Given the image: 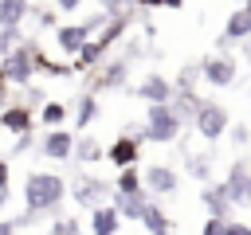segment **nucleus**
<instances>
[{
  "instance_id": "1",
  "label": "nucleus",
  "mask_w": 251,
  "mask_h": 235,
  "mask_svg": "<svg viewBox=\"0 0 251 235\" xmlns=\"http://www.w3.org/2000/svg\"><path fill=\"white\" fill-rule=\"evenodd\" d=\"M63 200H67V180L59 172H43V168L27 172V180H24V212H31L39 219V215L59 212Z\"/></svg>"
},
{
  "instance_id": "2",
  "label": "nucleus",
  "mask_w": 251,
  "mask_h": 235,
  "mask_svg": "<svg viewBox=\"0 0 251 235\" xmlns=\"http://www.w3.org/2000/svg\"><path fill=\"white\" fill-rule=\"evenodd\" d=\"M180 129H184V121H180V114L173 110V102L145 106V133H149V141H157V145H173V141L180 137Z\"/></svg>"
},
{
  "instance_id": "3",
  "label": "nucleus",
  "mask_w": 251,
  "mask_h": 235,
  "mask_svg": "<svg viewBox=\"0 0 251 235\" xmlns=\"http://www.w3.org/2000/svg\"><path fill=\"white\" fill-rule=\"evenodd\" d=\"M35 39H24L12 55L0 59V82L4 86H31V74H35Z\"/></svg>"
},
{
  "instance_id": "4",
  "label": "nucleus",
  "mask_w": 251,
  "mask_h": 235,
  "mask_svg": "<svg viewBox=\"0 0 251 235\" xmlns=\"http://www.w3.org/2000/svg\"><path fill=\"white\" fill-rule=\"evenodd\" d=\"M67 196L78 204V208H86V212H94L98 204H106V196H114V180H102V176H90V172H78L71 184H67Z\"/></svg>"
},
{
  "instance_id": "5",
  "label": "nucleus",
  "mask_w": 251,
  "mask_h": 235,
  "mask_svg": "<svg viewBox=\"0 0 251 235\" xmlns=\"http://www.w3.org/2000/svg\"><path fill=\"white\" fill-rule=\"evenodd\" d=\"M192 129H196L208 145H216L220 137H227V129H231V114H227L220 102H204L200 114L192 118Z\"/></svg>"
},
{
  "instance_id": "6",
  "label": "nucleus",
  "mask_w": 251,
  "mask_h": 235,
  "mask_svg": "<svg viewBox=\"0 0 251 235\" xmlns=\"http://www.w3.org/2000/svg\"><path fill=\"white\" fill-rule=\"evenodd\" d=\"M200 70H204V82H208V86H216V90H224V86H231V82L239 78L235 59H231L227 51H216V55L200 59Z\"/></svg>"
},
{
  "instance_id": "7",
  "label": "nucleus",
  "mask_w": 251,
  "mask_h": 235,
  "mask_svg": "<svg viewBox=\"0 0 251 235\" xmlns=\"http://www.w3.org/2000/svg\"><path fill=\"white\" fill-rule=\"evenodd\" d=\"M129 78V59H110V63H98L94 74H90V94L94 90H122Z\"/></svg>"
},
{
  "instance_id": "8",
  "label": "nucleus",
  "mask_w": 251,
  "mask_h": 235,
  "mask_svg": "<svg viewBox=\"0 0 251 235\" xmlns=\"http://www.w3.org/2000/svg\"><path fill=\"white\" fill-rule=\"evenodd\" d=\"M227 192H231V204H239V208H251V161H231V168H227Z\"/></svg>"
},
{
  "instance_id": "9",
  "label": "nucleus",
  "mask_w": 251,
  "mask_h": 235,
  "mask_svg": "<svg viewBox=\"0 0 251 235\" xmlns=\"http://www.w3.org/2000/svg\"><path fill=\"white\" fill-rule=\"evenodd\" d=\"M75 137H78V133H71L67 125H63V129H47L43 141H39V153H43L47 161H71V157H75Z\"/></svg>"
},
{
  "instance_id": "10",
  "label": "nucleus",
  "mask_w": 251,
  "mask_h": 235,
  "mask_svg": "<svg viewBox=\"0 0 251 235\" xmlns=\"http://www.w3.org/2000/svg\"><path fill=\"white\" fill-rule=\"evenodd\" d=\"M141 184H145L149 196H173V192L180 188V176H176V168H169V164H149V168L141 172Z\"/></svg>"
},
{
  "instance_id": "11",
  "label": "nucleus",
  "mask_w": 251,
  "mask_h": 235,
  "mask_svg": "<svg viewBox=\"0 0 251 235\" xmlns=\"http://www.w3.org/2000/svg\"><path fill=\"white\" fill-rule=\"evenodd\" d=\"M133 94H137L145 106H157V102H173V94H176V90H173V82H169L165 74L149 70V74L137 82V90H133Z\"/></svg>"
},
{
  "instance_id": "12",
  "label": "nucleus",
  "mask_w": 251,
  "mask_h": 235,
  "mask_svg": "<svg viewBox=\"0 0 251 235\" xmlns=\"http://www.w3.org/2000/svg\"><path fill=\"white\" fill-rule=\"evenodd\" d=\"M51 39H55V47H59L63 55H78V51L90 43V27H86V24H59Z\"/></svg>"
},
{
  "instance_id": "13",
  "label": "nucleus",
  "mask_w": 251,
  "mask_h": 235,
  "mask_svg": "<svg viewBox=\"0 0 251 235\" xmlns=\"http://www.w3.org/2000/svg\"><path fill=\"white\" fill-rule=\"evenodd\" d=\"M239 39H251V12H247V8H231L227 24H224V35L216 39V47L227 51V47L239 43Z\"/></svg>"
},
{
  "instance_id": "14",
  "label": "nucleus",
  "mask_w": 251,
  "mask_h": 235,
  "mask_svg": "<svg viewBox=\"0 0 251 235\" xmlns=\"http://www.w3.org/2000/svg\"><path fill=\"white\" fill-rule=\"evenodd\" d=\"M106 161H110L114 168H133V164L141 161V145H137L133 137L118 133V137L110 141V149H106Z\"/></svg>"
},
{
  "instance_id": "15",
  "label": "nucleus",
  "mask_w": 251,
  "mask_h": 235,
  "mask_svg": "<svg viewBox=\"0 0 251 235\" xmlns=\"http://www.w3.org/2000/svg\"><path fill=\"white\" fill-rule=\"evenodd\" d=\"M31 125H35V114H31V106H24V102H12V106H4L0 110V129L4 133H31Z\"/></svg>"
},
{
  "instance_id": "16",
  "label": "nucleus",
  "mask_w": 251,
  "mask_h": 235,
  "mask_svg": "<svg viewBox=\"0 0 251 235\" xmlns=\"http://www.w3.org/2000/svg\"><path fill=\"white\" fill-rule=\"evenodd\" d=\"M200 204L208 208V215H216V219H227V212H231V192H227V184L220 180H212V184H204V192H200Z\"/></svg>"
},
{
  "instance_id": "17",
  "label": "nucleus",
  "mask_w": 251,
  "mask_h": 235,
  "mask_svg": "<svg viewBox=\"0 0 251 235\" xmlns=\"http://www.w3.org/2000/svg\"><path fill=\"white\" fill-rule=\"evenodd\" d=\"M90 235H118L122 231V215H118V208L114 204H98L94 212H90V227H86Z\"/></svg>"
},
{
  "instance_id": "18",
  "label": "nucleus",
  "mask_w": 251,
  "mask_h": 235,
  "mask_svg": "<svg viewBox=\"0 0 251 235\" xmlns=\"http://www.w3.org/2000/svg\"><path fill=\"white\" fill-rule=\"evenodd\" d=\"M114 208H118L122 219H137L141 223V215L149 208V192H114Z\"/></svg>"
},
{
  "instance_id": "19",
  "label": "nucleus",
  "mask_w": 251,
  "mask_h": 235,
  "mask_svg": "<svg viewBox=\"0 0 251 235\" xmlns=\"http://www.w3.org/2000/svg\"><path fill=\"white\" fill-rule=\"evenodd\" d=\"M102 157H106V149H102V141L94 133H78L75 137V161L78 164H98Z\"/></svg>"
},
{
  "instance_id": "20",
  "label": "nucleus",
  "mask_w": 251,
  "mask_h": 235,
  "mask_svg": "<svg viewBox=\"0 0 251 235\" xmlns=\"http://www.w3.org/2000/svg\"><path fill=\"white\" fill-rule=\"evenodd\" d=\"M31 16V0H0V27H20Z\"/></svg>"
},
{
  "instance_id": "21",
  "label": "nucleus",
  "mask_w": 251,
  "mask_h": 235,
  "mask_svg": "<svg viewBox=\"0 0 251 235\" xmlns=\"http://www.w3.org/2000/svg\"><path fill=\"white\" fill-rule=\"evenodd\" d=\"M31 59H35V70H39V74H51V78H71V74H75V63H55V59H47L39 43H35V55H31Z\"/></svg>"
},
{
  "instance_id": "22",
  "label": "nucleus",
  "mask_w": 251,
  "mask_h": 235,
  "mask_svg": "<svg viewBox=\"0 0 251 235\" xmlns=\"http://www.w3.org/2000/svg\"><path fill=\"white\" fill-rule=\"evenodd\" d=\"M67 118H71V102H43V106H39V121H43L47 129H63Z\"/></svg>"
},
{
  "instance_id": "23",
  "label": "nucleus",
  "mask_w": 251,
  "mask_h": 235,
  "mask_svg": "<svg viewBox=\"0 0 251 235\" xmlns=\"http://www.w3.org/2000/svg\"><path fill=\"white\" fill-rule=\"evenodd\" d=\"M102 114V106L94 102V94L86 90L82 98H75V129H90V121Z\"/></svg>"
},
{
  "instance_id": "24",
  "label": "nucleus",
  "mask_w": 251,
  "mask_h": 235,
  "mask_svg": "<svg viewBox=\"0 0 251 235\" xmlns=\"http://www.w3.org/2000/svg\"><path fill=\"white\" fill-rule=\"evenodd\" d=\"M212 153H188L184 157V168H188V176L192 180H200V184H212Z\"/></svg>"
},
{
  "instance_id": "25",
  "label": "nucleus",
  "mask_w": 251,
  "mask_h": 235,
  "mask_svg": "<svg viewBox=\"0 0 251 235\" xmlns=\"http://www.w3.org/2000/svg\"><path fill=\"white\" fill-rule=\"evenodd\" d=\"M141 223H145V231L149 235H173V219L149 200V208H145V215H141Z\"/></svg>"
},
{
  "instance_id": "26",
  "label": "nucleus",
  "mask_w": 251,
  "mask_h": 235,
  "mask_svg": "<svg viewBox=\"0 0 251 235\" xmlns=\"http://www.w3.org/2000/svg\"><path fill=\"white\" fill-rule=\"evenodd\" d=\"M204 102H208V98H200L196 90H184V94H173V110L180 114V121H184V118L192 121V118L200 114V106H204Z\"/></svg>"
},
{
  "instance_id": "27",
  "label": "nucleus",
  "mask_w": 251,
  "mask_h": 235,
  "mask_svg": "<svg viewBox=\"0 0 251 235\" xmlns=\"http://www.w3.org/2000/svg\"><path fill=\"white\" fill-rule=\"evenodd\" d=\"M114 192H145L137 164H133V168H118V176H114Z\"/></svg>"
},
{
  "instance_id": "28",
  "label": "nucleus",
  "mask_w": 251,
  "mask_h": 235,
  "mask_svg": "<svg viewBox=\"0 0 251 235\" xmlns=\"http://www.w3.org/2000/svg\"><path fill=\"white\" fill-rule=\"evenodd\" d=\"M200 78H204L200 63H184V67H180V74H176V82H173V90H176V94H184V90H192Z\"/></svg>"
},
{
  "instance_id": "29",
  "label": "nucleus",
  "mask_w": 251,
  "mask_h": 235,
  "mask_svg": "<svg viewBox=\"0 0 251 235\" xmlns=\"http://www.w3.org/2000/svg\"><path fill=\"white\" fill-rule=\"evenodd\" d=\"M47 235H82V223L75 215H59V219H51Z\"/></svg>"
},
{
  "instance_id": "30",
  "label": "nucleus",
  "mask_w": 251,
  "mask_h": 235,
  "mask_svg": "<svg viewBox=\"0 0 251 235\" xmlns=\"http://www.w3.org/2000/svg\"><path fill=\"white\" fill-rule=\"evenodd\" d=\"M20 43H24V31H20V27H0V59L12 55Z\"/></svg>"
},
{
  "instance_id": "31",
  "label": "nucleus",
  "mask_w": 251,
  "mask_h": 235,
  "mask_svg": "<svg viewBox=\"0 0 251 235\" xmlns=\"http://www.w3.org/2000/svg\"><path fill=\"white\" fill-rule=\"evenodd\" d=\"M227 141H231L235 149H247V145H251V125H243V121H235V125L227 129Z\"/></svg>"
},
{
  "instance_id": "32",
  "label": "nucleus",
  "mask_w": 251,
  "mask_h": 235,
  "mask_svg": "<svg viewBox=\"0 0 251 235\" xmlns=\"http://www.w3.org/2000/svg\"><path fill=\"white\" fill-rule=\"evenodd\" d=\"M98 4H102L106 16H126V12H129L126 4H133V0H98Z\"/></svg>"
},
{
  "instance_id": "33",
  "label": "nucleus",
  "mask_w": 251,
  "mask_h": 235,
  "mask_svg": "<svg viewBox=\"0 0 251 235\" xmlns=\"http://www.w3.org/2000/svg\"><path fill=\"white\" fill-rule=\"evenodd\" d=\"M224 235H251V223H243V219H227V223H224Z\"/></svg>"
},
{
  "instance_id": "34",
  "label": "nucleus",
  "mask_w": 251,
  "mask_h": 235,
  "mask_svg": "<svg viewBox=\"0 0 251 235\" xmlns=\"http://www.w3.org/2000/svg\"><path fill=\"white\" fill-rule=\"evenodd\" d=\"M224 223H227V219H216V215H208V223L200 227V235H224Z\"/></svg>"
},
{
  "instance_id": "35",
  "label": "nucleus",
  "mask_w": 251,
  "mask_h": 235,
  "mask_svg": "<svg viewBox=\"0 0 251 235\" xmlns=\"http://www.w3.org/2000/svg\"><path fill=\"white\" fill-rule=\"evenodd\" d=\"M43 102H47V94H43L39 86H27V102H24V106H31V110H35V106H43Z\"/></svg>"
},
{
  "instance_id": "36",
  "label": "nucleus",
  "mask_w": 251,
  "mask_h": 235,
  "mask_svg": "<svg viewBox=\"0 0 251 235\" xmlns=\"http://www.w3.org/2000/svg\"><path fill=\"white\" fill-rule=\"evenodd\" d=\"M35 24H39V27H55V12H51V8H39V12H35Z\"/></svg>"
},
{
  "instance_id": "37",
  "label": "nucleus",
  "mask_w": 251,
  "mask_h": 235,
  "mask_svg": "<svg viewBox=\"0 0 251 235\" xmlns=\"http://www.w3.org/2000/svg\"><path fill=\"white\" fill-rule=\"evenodd\" d=\"M8 180H12V164L8 157H0V188H8Z\"/></svg>"
},
{
  "instance_id": "38",
  "label": "nucleus",
  "mask_w": 251,
  "mask_h": 235,
  "mask_svg": "<svg viewBox=\"0 0 251 235\" xmlns=\"http://www.w3.org/2000/svg\"><path fill=\"white\" fill-rule=\"evenodd\" d=\"M55 8H59V12H78L82 0H55Z\"/></svg>"
},
{
  "instance_id": "39",
  "label": "nucleus",
  "mask_w": 251,
  "mask_h": 235,
  "mask_svg": "<svg viewBox=\"0 0 251 235\" xmlns=\"http://www.w3.org/2000/svg\"><path fill=\"white\" fill-rule=\"evenodd\" d=\"M27 145H31V133H20V137H16V145H12V153H24Z\"/></svg>"
},
{
  "instance_id": "40",
  "label": "nucleus",
  "mask_w": 251,
  "mask_h": 235,
  "mask_svg": "<svg viewBox=\"0 0 251 235\" xmlns=\"http://www.w3.org/2000/svg\"><path fill=\"white\" fill-rule=\"evenodd\" d=\"M0 235H20V227H16V219H0Z\"/></svg>"
},
{
  "instance_id": "41",
  "label": "nucleus",
  "mask_w": 251,
  "mask_h": 235,
  "mask_svg": "<svg viewBox=\"0 0 251 235\" xmlns=\"http://www.w3.org/2000/svg\"><path fill=\"white\" fill-rule=\"evenodd\" d=\"M133 8L137 12H153V8H161V0H133Z\"/></svg>"
},
{
  "instance_id": "42",
  "label": "nucleus",
  "mask_w": 251,
  "mask_h": 235,
  "mask_svg": "<svg viewBox=\"0 0 251 235\" xmlns=\"http://www.w3.org/2000/svg\"><path fill=\"white\" fill-rule=\"evenodd\" d=\"M161 8H173L176 12V8H184V0H161Z\"/></svg>"
},
{
  "instance_id": "43",
  "label": "nucleus",
  "mask_w": 251,
  "mask_h": 235,
  "mask_svg": "<svg viewBox=\"0 0 251 235\" xmlns=\"http://www.w3.org/2000/svg\"><path fill=\"white\" fill-rule=\"evenodd\" d=\"M8 196H12V188H0V208L8 204Z\"/></svg>"
},
{
  "instance_id": "44",
  "label": "nucleus",
  "mask_w": 251,
  "mask_h": 235,
  "mask_svg": "<svg viewBox=\"0 0 251 235\" xmlns=\"http://www.w3.org/2000/svg\"><path fill=\"white\" fill-rule=\"evenodd\" d=\"M243 8H247V12H251V0H243Z\"/></svg>"
}]
</instances>
